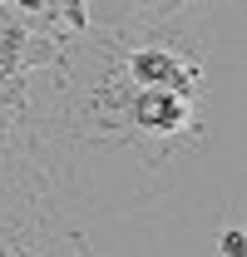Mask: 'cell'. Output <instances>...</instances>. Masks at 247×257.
<instances>
[{
  "label": "cell",
  "mask_w": 247,
  "mask_h": 257,
  "mask_svg": "<svg viewBox=\"0 0 247 257\" xmlns=\"http://www.w3.org/2000/svg\"><path fill=\"white\" fill-rule=\"evenodd\" d=\"M124 74L134 79V89H183V94L198 89V64L158 40L124 50Z\"/></svg>",
  "instance_id": "obj_1"
},
{
  "label": "cell",
  "mask_w": 247,
  "mask_h": 257,
  "mask_svg": "<svg viewBox=\"0 0 247 257\" xmlns=\"http://www.w3.org/2000/svg\"><path fill=\"white\" fill-rule=\"evenodd\" d=\"M193 119V94L183 89H134L129 99V124L144 139H173Z\"/></svg>",
  "instance_id": "obj_2"
},
{
  "label": "cell",
  "mask_w": 247,
  "mask_h": 257,
  "mask_svg": "<svg viewBox=\"0 0 247 257\" xmlns=\"http://www.w3.org/2000/svg\"><path fill=\"white\" fill-rule=\"evenodd\" d=\"M217 257H247V227L232 223L217 232Z\"/></svg>",
  "instance_id": "obj_3"
},
{
  "label": "cell",
  "mask_w": 247,
  "mask_h": 257,
  "mask_svg": "<svg viewBox=\"0 0 247 257\" xmlns=\"http://www.w3.org/2000/svg\"><path fill=\"white\" fill-rule=\"evenodd\" d=\"M129 10H139V15H149V20H168V15L183 10V0H129Z\"/></svg>",
  "instance_id": "obj_4"
}]
</instances>
